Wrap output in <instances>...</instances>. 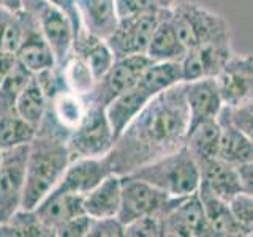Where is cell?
Segmentation results:
<instances>
[{
    "mask_svg": "<svg viewBox=\"0 0 253 237\" xmlns=\"http://www.w3.org/2000/svg\"><path fill=\"white\" fill-rule=\"evenodd\" d=\"M198 195L203 202L206 218H208L213 237H244L242 229L237 225L233 210L229 207V201L213 195L204 185H200Z\"/></svg>",
    "mask_w": 253,
    "mask_h": 237,
    "instance_id": "603a6c76",
    "label": "cell"
},
{
    "mask_svg": "<svg viewBox=\"0 0 253 237\" xmlns=\"http://www.w3.org/2000/svg\"><path fill=\"white\" fill-rule=\"evenodd\" d=\"M171 18L182 44L188 49L215 43H231L228 21L196 2H176Z\"/></svg>",
    "mask_w": 253,
    "mask_h": 237,
    "instance_id": "5b68a950",
    "label": "cell"
},
{
    "mask_svg": "<svg viewBox=\"0 0 253 237\" xmlns=\"http://www.w3.org/2000/svg\"><path fill=\"white\" fill-rule=\"evenodd\" d=\"M90 221H92V217H89L87 213L79 215L73 220L67 221L65 225H62L57 229V233H55V237H87L89 228H90Z\"/></svg>",
    "mask_w": 253,
    "mask_h": 237,
    "instance_id": "f35d334b",
    "label": "cell"
},
{
    "mask_svg": "<svg viewBox=\"0 0 253 237\" xmlns=\"http://www.w3.org/2000/svg\"><path fill=\"white\" fill-rule=\"evenodd\" d=\"M221 125L217 118H209L188 130L185 146L196 158V161L209 160L218 155Z\"/></svg>",
    "mask_w": 253,
    "mask_h": 237,
    "instance_id": "484cf974",
    "label": "cell"
},
{
    "mask_svg": "<svg viewBox=\"0 0 253 237\" xmlns=\"http://www.w3.org/2000/svg\"><path fill=\"white\" fill-rule=\"evenodd\" d=\"M70 54H75L78 57H81L90 67L97 81L106 73L116 60L106 40L97 35H92L84 29L75 37Z\"/></svg>",
    "mask_w": 253,
    "mask_h": 237,
    "instance_id": "cb8c5ba5",
    "label": "cell"
},
{
    "mask_svg": "<svg viewBox=\"0 0 253 237\" xmlns=\"http://www.w3.org/2000/svg\"><path fill=\"white\" fill-rule=\"evenodd\" d=\"M234 54L231 43H215L188 49L182 57V82L201 78H215Z\"/></svg>",
    "mask_w": 253,
    "mask_h": 237,
    "instance_id": "9a60e30c",
    "label": "cell"
},
{
    "mask_svg": "<svg viewBox=\"0 0 253 237\" xmlns=\"http://www.w3.org/2000/svg\"><path fill=\"white\" fill-rule=\"evenodd\" d=\"M0 163H2V150H0Z\"/></svg>",
    "mask_w": 253,
    "mask_h": 237,
    "instance_id": "f6af8a7d",
    "label": "cell"
},
{
    "mask_svg": "<svg viewBox=\"0 0 253 237\" xmlns=\"http://www.w3.org/2000/svg\"><path fill=\"white\" fill-rule=\"evenodd\" d=\"M29 144L2 150L0 163V223L22 207Z\"/></svg>",
    "mask_w": 253,
    "mask_h": 237,
    "instance_id": "9c48e42d",
    "label": "cell"
},
{
    "mask_svg": "<svg viewBox=\"0 0 253 237\" xmlns=\"http://www.w3.org/2000/svg\"><path fill=\"white\" fill-rule=\"evenodd\" d=\"M114 174L105 157L97 158H76L71 160L60 182L49 195H81L84 196L100 182Z\"/></svg>",
    "mask_w": 253,
    "mask_h": 237,
    "instance_id": "5bb4252c",
    "label": "cell"
},
{
    "mask_svg": "<svg viewBox=\"0 0 253 237\" xmlns=\"http://www.w3.org/2000/svg\"><path fill=\"white\" fill-rule=\"evenodd\" d=\"M0 8L10 11H22V0H0Z\"/></svg>",
    "mask_w": 253,
    "mask_h": 237,
    "instance_id": "7bdbcfd3",
    "label": "cell"
},
{
    "mask_svg": "<svg viewBox=\"0 0 253 237\" xmlns=\"http://www.w3.org/2000/svg\"><path fill=\"white\" fill-rule=\"evenodd\" d=\"M237 171H239L242 192L253 195V161L237 166Z\"/></svg>",
    "mask_w": 253,
    "mask_h": 237,
    "instance_id": "60d3db41",
    "label": "cell"
},
{
    "mask_svg": "<svg viewBox=\"0 0 253 237\" xmlns=\"http://www.w3.org/2000/svg\"><path fill=\"white\" fill-rule=\"evenodd\" d=\"M87 109H89L87 98L63 89L47 101V111L44 116L49 117L70 138V134L84 120Z\"/></svg>",
    "mask_w": 253,
    "mask_h": 237,
    "instance_id": "44dd1931",
    "label": "cell"
},
{
    "mask_svg": "<svg viewBox=\"0 0 253 237\" xmlns=\"http://www.w3.org/2000/svg\"><path fill=\"white\" fill-rule=\"evenodd\" d=\"M122 179V202L117 218L124 225L144 215H160L162 218L176 205L182 198H172L158 190L149 182L131 174L121 176Z\"/></svg>",
    "mask_w": 253,
    "mask_h": 237,
    "instance_id": "8992f818",
    "label": "cell"
},
{
    "mask_svg": "<svg viewBox=\"0 0 253 237\" xmlns=\"http://www.w3.org/2000/svg\"><path fill=\"white\" fill-rule=\"evenodd\" d=\"M221 125V136L218 146V158L231 163L234 166H241L253 161V141L245 136L244 133L233 126L229 122L218 117Z\"/></svg>",
    "mask_w": 253,
    "mask_h": 237,
    "instance_id": "4316f807",
    "label": "cell"
},
{
    "mask_svg": "<svg viewBox=\"0 0 253 237\" xmlns=\"http://www.w3.org/2000/svg\"><path fill=\"white\" fill-rule=\"evenodd\" d=\"M0 237H51L35 209H18L0 223Z\"/></svg>",
    "mask_w": 253,
    "mask_h": 237,
    "instance_id": "f1b7e54d",
    "label": "cell"
},
{
    "mask_svg": "<svg viewBox=\"0 0 253 237\" xmlns=\"http://www.w3.org/2000/svg\"><path fill=\"white\" fill-rule=\"evenodd\" d=\"M87 237H125V225L117 217L92 218Z\"/></svg>",
    "mask_w": 253,
    "mask_h": 237,
    "instance_id": "8d00e7d4",
    "label": "cell"
},
{
    "mask_svg": "<svg viewBox=\"0 0 253 237\" xmlns=\"http://www.w3.org/2000/svg\"><path fill=\"white\" fill-rule=\"evenodd\" d=\"M57 67L62 73L63 84H65V87L70 92L81 95L84 98L89 97L92 90L95 89L97 78H95L90 67L81 57H78L75 54H70Z\"/></svg>",
    "mask_w": 253,
    "mask_h": 237,
    "instance_id": "83f0119b",
    "label": "cell"
},
{
    "mask_svg": "<svg viewBox=\"0 0 253 237\" xmlns=\"http://www.w3.org/2000/svg\"><path fill=\"white\" fill-rule=\"evenodd\" d=\"M122 202V179L119 174H109L100 184L84 195V212L92 218L117 217Z\"/></svg>",
    "mask_w": 253,
    "mask_h": 237,
    "instance_id": "7402d4cb",
    "label": "cell"
},
{
    "mask_svg": "<svg viewBox=\"0 0 253 237\" xmlns=\"http://www.w3.org/2000/svg\"><path fill=\"white\" fill-rule=\"evenodd\" d=\"M201 172V184L209 188L213 195L225 201H231L233 198L242 192L241 177L237 166L228 163L221 158H209V160L198 161Z\"/></svg>",
    "mask_w": 253,
    "mask_h": 237,
    "instance_id": "ac0fdd59",
    "label": "cell"
},
{
    "mask_svg": "<svg viewBox=\"0 0 253 237\" xmlns=\"http://www.w3.org/2000/svg\"><path fill=\"white\" fill-rule=\"evenodd\" d=\"M71 160L68 138L43 117L29 144L22 209H35L60 182Z\"/></svg>",
    "mask_w": 253,
    "mask_h": 237,
    "instance_id": "7a4b0ae2",
    "label": "cell"
},
{
    "mask_svg": "<svg viewBox=\"0 0 253 237\" xmlns=\"http://www.w3.org/2000/svg\"><path fill=\"white\" fill-rule=\"evenodd\" d=\"M185 54L187 47L182 44L172 24L171 8H162L147 49V57L152 62H180Z\"/></svg>",
    "mask_w": 253,
    "mask_h": 237,
    "instance_id": "d6986e66",
    "label": "cell"
},
{
    "mask_svg": "<svg viewBox=\"0 0 253 237\" xmlns=\"http://www.w3.org/2000/svg\"><path fill=\"white\" fill-rule=\"evenodd\" d=\"M152 63L147 55H130L116 59L111 68L103 75L87 100L108 108L119 95H122L138 82V79Z\"/></svg>",
    "mask_w": 253,
    "mask_h": 237,
    "instance_id": "30bf717a",
    "label": "cell"
},
{
    "mask_svg": "<svg viewBox=\"0 0 253 237\" xmlns=\"http://www.w3.org/2000/svg\"><path fill=\"white\" fill-rule=\"evenodd\" d=\"M22 10L34 16L55 55V65L65 60L73 46L75 30L68 16L49 0H22Z\"/></svg>",
    "mask_w": 253,
    "mask_h": 237,
    "instance_id": "ba28073f",
    "label": "cell"
},
{
    "mask_svg": "<svg viewBox=\"0 0 253 237\" xmlns=\"http://www.w3.org/2000/svg\"><path fill=\"white\" fill-rule=\"evenodd\" d=\"M47 111V97L44 95L42 85L38 84L35 75L32 76L30 82L26 85L16 103V113H18L24 120L38 128L43 117Z\"/></svg>",
    "mask_w": 253,
    "mask_h": 237,
    "instance_id": "f546056e",
    "label": "cell"
},
{
    "mask_svg": "<svg viewBox=\"0 0 253 237\" xmlns=\"http://www.w3.org/2000/svg\"><path fill=\"white\" fill-rule=\"evenodd\" d=\"M160 11L130 16L119 19L116 30L106 41L114 54V59H124L130 55H147L152 34L160 18Z\"/></svg>",
    "mask_w": 253,
    "mask_h": 237,
    "instance_id": "8fae6325",
    "label": "cell"
},
{
    "mask_svg": "<svg viewBox=\"0 0 253 237\" xmlns=\"http://www.w3.org/2000/svg\"><path fill=\"white\" fill-rule=\"evenodd\" d=\"M220 118L229 122L241 133L253 141V101L236 108H223L218 116Z\"/></svg>",
    "mask_w": 253,
    "mask_h": 237,
    "instance_id": "e575fe53",
    "label": "cell"
},
{
    "mask_svg": "<svg viewBox=\"0 0 253 237\" xmlns=\"http://www.w3.org/2000/svg\"><path fill=\"white\" fill-rule=\"evenodd\" d=\"M78 10L84 30L108 38L119 24L114 0H78Z\"/></svg>",
    "mask_w": 253,
    "mask_h": 237,
    "instance_id": "d4e9b609",
    "label": "cell"
},
{
    "mask_svg": "<svg viewBox=\"0 0 253 237\" xmlns=\"http://www.w3.org/2000/svg\"><path fill=\"white\" fill-rule=\"evenodd\" d=\"M49 2L68 16V19L75 30V37H76L79 32L84 29L81 22V16H79V10H78V0H49Z\"/></svg>",
    "mask_w": 253,
    "mask_h": 237,
    "instance_id": "ab89813d",
    "label": "cell"
},
{
    "mask_svg": "<svg viewBox=\"0 0 253 237\" xmlns=\"http://www.w3.org/2000/svg\"><path fill=\"white\" fill-rule=\"evenodd\" d=\"M182 82L179 62H152L138 79V82L111 103L106 114L117 138L125 126L136 117L149 101L158 93Z\"/></svg>",
    "mask_w": 253,
    "mask_h": 237,
    "instance_id": "3957f363",
    "label": "cell"
},
{
    "mask_svg": "<svg viewBox=\"0 0 253 237\" xmlns=\"http://www.w3.org/2000/svg\"><path fill=\"white\" fill-rule=\"evenodd\" d=\"M16 59L27 70H30L32 73H38V71L55 65V55L52 52V47L42 34L34 16L24 10H22V38L18 51H16Z\"/></svg>",
    "mask_w": 253,
    "mask_h": 237,
    "instance_id": "2e32d148",
    "label": "cell"
},
{
    "mask_svg": "<svg viewBox=\"0 0 253 237\" xmlns=\"http://www.w3.org/2000/svg\"><path fill=\"white\" fill-rule=\"evenodd\" d=\"M190 116L184 82L158 93L125 126L106 155L114 174L125 176L185 146Z\"/></svg>",
    "mask_w": 253,
    "mask_h": 237,
    "instance_id": "6da1fadb",
    "label": "cell"
},
{
    "mask_svg": "<svg viewBox=\"0 0 253 237\" xmlns=\"http://www.w3.org/2000/svg\"><path fill=\"white\" fill-rule=\"evenodd\" d=\"M114 141L116 136L106 114V108L89 101V109L84 120L68 138L71 158L76 160V158L105 157L111 152Z\"/></svg>",
    "mask_w": 253,
    "mask_h": 237,
    "instance_id": "52a82bcc",
    "label": "cell"
},
{
    "mask_svg": "<svg viewBox=\"0 0 253 237\" xmlns=\"http://www.w3.org/2000/svg\"><path fill=\"white\" fill-rule=\"evenodd\" d=\"M119 19L130 18V16L154 13L160 10V2L158 0H114Z\"/></svg>",
    "mask_w": 253,
    "mask_h": 237,
    "instance_id": "74e56055",
    "label": "cell"
},
{
    "mask_svg": "<svg viewBox=\"0 0 253 237\" xmlns=\"http://www.w3.org/2000/svg\"><path fill=\"white\" fill-rule=\"evenodd\" d=\"M226 108L253 101V54H233L223 70L215 76Z\"/></svg>",
    "mask_w": 253,
    "mask_h": 237,
    "instance_id": "7c38bea8",
    "label": "cell"
},
{
    "mask_svg": "<svg viewBox=\"0 0 253 237\" xmlns=\"http://www.w3.org/2000/svg\"><path fill=\"white\" fill-rule=\"evenodd\" d=\"M229 207L233 210V215L241 226L244 237L253 236V195L249 193H237L231 201Z\"/></svg>",
    "mask_w": 253,
    "mask_h": 237,
    "instance_id": "836d02e7",
    "label": "cell"
},
{
    "mask_svg": "<svg viewBox=\"0 0 253 237\" xmlns=\"http://www.w3.org/2000/svg\"><path fill=\"white\" fill-rule=\"evenodd\" d=\"M172 198L188 196L198 192L201 184L200 164L187 146L131 172Z\"/></svg>",
    "mask_w": 253,
    "mask_h": 237,
    "instance_id": "277c9868",
    "label": "cell"
},
{
    "mask_svg": "<svg viewBox=\"0 0 253 237\" xmlns=\"http://www.w3.org/2000/svg\"><path fill=\"white\" fill-rule=\"evenodd\" d=\"M158 2H160L162 8H171L174 3H176V0H158Z\"/></svg>",
    "mask_w": 253,
    "mask_h": 237,
    "instance_id": "ee69618b",
    "label": "cell"
},
{
    "mask_svg": "<svg viewBox=\"0 0 253 237\" xmlns=\"http://www.w3.org/2000/svg\"><path fill=\"white\" fill-rule=\"evenodd\" d=\"M184 92L190 116L188 130L209 118H217L225 108L215 78H201L184 82Z\"/></svg>",
    "mask_w": 253,
    "mask_h": 237,
    "instance_id": "e0dca14e",
    "label": "cell"
},
{
    "mask_svg": "<svg viewBox=\"0 0 253 237\" xmlns=\"http://www.w3.org/2000/svg\"><path fill=\"white\" fill-rule=\"evenodd\" d=\"M162 220L163 237H213L198 192L182 198Z\"/></svg>",
    "mask_w": 253,
    "mask_h": 237,
    "instance_id": "4fadbf2b",
    "label": "cell"
},
{
    "mask_svg": "<svg viewBox=\"0 0 253 237\" xmlns=\"http://www.w3.org/2000/svg\"><path fill=\"white\" fill-rule=\"evenodd\" d=\"M35 133V126L24 120L19 114L0 116V150L30 144Z\"/></svg>",
    "mask_w": 253,
    "mask_h": 237,
    "instance_id": "1f68e13d",
    "label": "cell"
},
{
    "mask_svg": "<svg viewBox=\"0 0 253 237\" xmlns=\"http://www.w3.org/2000/svg\"><path fill=\"white\" fill-rule=\"evenodd\" d=\"M16 62H18L16 54L0 51V84H2L5 81V78L10 75V71L14 68Z\"/></svg>",
    "mask_w": 253,
    "mask_h": 237,
    "instance_id": "b9f144b4",
    "label": "cell"
},
{
    "mask_svg": "<svg viewBox=\"0 0 253 237\" xmlns=\"http://www.w3.org/2000/svg\"><path fill=\"white\" fill-rule=\"evenodd\" d=\"M125 237H163L160 215H144L125 225Z\"/></svg>",
    "mask_w": 253,
    "mask_h": 237,
    "instance_id": "d590c367",
    "label": "cell"
},
{
    "mask_svg": "<svg viewBox=\"0 0 253 237\" xmlns=\"http://www.w3.org/2000/svg\"><path fill=\"white\" fill-rule=\"evenodd\" d=\"M84 196L81 195H47L40 202L35 212L47 228L51 237H55L57 229L67 221L84 215Z\"/></svg>",
    "mask_w": 253,
    "mask_h": 237,
    "instance_id": "ffe728a7",
    "label": "cell"
},
{
    "mask_svg": "<svg viewBox=\"0 0 253 237\" xmlns=\"http://www.w3.org/2000/svg\"><path fill=\"white\" fill-rule=\"evenodd\" d=\"M32 76L34 73L30 70H27L22 63L16 62L10 75L0 84V116L18 114L16 113V103H18L21 92L30 82Z\"/></svg>",
    "mask_w": 253,
    "mask_h": 237,
    "instance_id": "4dcf8cb0",
    "label": "cell"
},
{
    "mask_svg": "<svg viewBox=\"0 0 253 237\" xmlns=\"http://www.w3.org/2000/svg\"><path fill=\"white\" fill-rule=\"evenodd\" d=\"M22 38V11L0 8V51L16 54Z\"/></svg>",
    "mask_w": 253,
    "mask_h": 237,
    "instance_id": "d6a6232c",
    "label": "cell"
}]
</instances>
